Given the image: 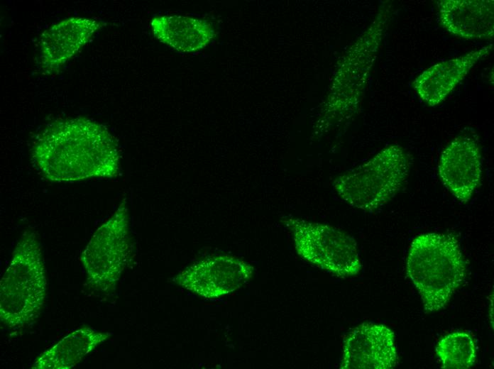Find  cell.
<instances>
[{"mask_svg": "<svg viewBox=\"0 0 494 369\" xmlns=\"http://www.w3.org/2000/svg\"><path fill=\"white\" fill-rule=\"evenodd\" d=\"M103 22L94 18L72 17L49 27L39 41V67L44 75H55L69 61Z\"/></svg>", "mask_w": 494, "mask_h": 369, "instance_id": "10", "label": "cell"}, {"mask_svg": "<svg viewBox=\"0 0 494 369\" xmlns=\"http://www.w3.org/2000/svg\"><path fill=\"white\" fill-rule=\"evenodd\" d=\"M442 27L464 39H491L494 35L493 0L437 1Z\"/></svg>", "mask_w": 494, "mask_h": 369, "instance_id": "12", "label": "cell"}, {"mask_svg": "<svg viewBox=\"0 0 494 369\" xmlns=\"http://www.w3.org/2000/svg\"><path fill=\"white\" fill-rule=\"evenodd\" d=\"M46 271L36 233L26 230L18 241L0 282L1 323L11 329L32 324L43 308Z\"/></svg>", "mask_w": 494, "mask_h": 369, "instance_id": "3", "label": "cell"}, {"mask_svg": "<svg viewBox=\"0 0 494 369\" xmlns=\"http://www.w3.org/2000/svg\"><path fill=\"white\" fill-rule=\"evenodd\" d=\"M129 216L126 199L112 216L94 232L80 255L87 280L93 289L110 292L116 289L132 254Z\"/></svg>", "mask_w": 494, "mask_h": 369, "instance_id": "6", "label": "cell"}, {"mask_svg": "<svg viewBox=\"0 0 494 369\" xmlns=\"http://www.w3.org/2000/svg\"><path fill=\"white\" fill-rule=\"evenodd\" d=\"M282 222L292 233L297 254L304 260L339 278L360 272L362 265L356 242L344 231L291 216Z\"/></svg>", "mask_w": 494, "mask_h": 369, "instance_id": "5", "label": "cell"}, {"mask_svg": "<svg viewBox=\"0 0 494 369\" xmlns=\"http://www.w3.org/2000/svg\"><path fill=\"white\" fill-rule=\"evenodd\" d=\"M150 27L159 41L181 53L202 50L215 35L208 21L180 15L155 16Z\"/></svg>", "mask_w": 494, "mask_h": 369, "instance_id": "13", "label": "cell"}, {"mask_svg": "<svg viewBox=\"0 0 494 369\" xmlns=\"http://www.w3.org/2000/svg\"><path fill=\"white\" fill-rule=\"evenodd\" d=\"M493 44L471 50L464 55L433 65L419 74L412 87L419 98L429 106L442 103L454 88L481 60L488 56Z\"/></svg>", "mask_w": 494, "mask_h": 369, "instance_id": "11", "label": "cell"}, {"mask_svg": "<svg viewBox=\"0 0 494 369\" xmlns=\"http://www.w3.org/2000/svg\"><path fill=\"white\" fill-rule=\"evenodd\" d=\"M397 355L395 334L383 324L364 322L353 329L343 343L341 369H390Z\"/></svg>", "mask_w": 494, "mask_h": 369, "instance_id": "8", "label": "cell"}, {"mask_svg": "<svg viewBox=\"0 0 494 369\" xmlns=\"http://www.w3.org/2000/svg\"><path fill=\"white\" fill-rule=\"evenodd\" d=\"M410 161L405 149L391 145L367 163L336 177L333 186L350 206L373 212L388 202L407 178Z\"/></svg>", "mask_w": 494, "mask_h": 369, "instance_id": "4", "label": "cell"}, {"mask_svg": "<svg viewBox=\"0 0 494 369\" xmlns=\"http://www.w3.org/2000/svg\"><path fill=\"white\" fill-rule=\"evenodd\" d=\"M33 159L43 177L56 182L119 175L120 154L107 128L85 117L57 120L38 134Z\"/></svg>", "mask_w": 494, "mask_h": 369, "instance_id": "1", "label": "cell"}, {"mask_svg": "<svg viewBox=\"0 0 494 369\" xmlns=\"http://www.w3.org/2000/svg\"><path fill=\"white\" fill-rule=\"evenodd\" d=\"M111 334L84 326L71 332L45 351L33 369H70L82 360Z\"/></svg>", "mask_w": 494, "mask_h": 369, "instance_id": "14", "label": "cell"}, {"mask_svg": "<svg viewBox=\"0 0 494 369\" xmlns=\"http://www.w3.org/2000/svg\"><path fill=\"white\" fill-rule=\"evenodd\" d=\"M406 269L426 313L444 309L466 276L459 241L451 233L417 236L410 246Z\"/></svg>", "mask_w": 494, "mask_h": 369, "instance_id": "2", "label": "cell"}, {"mask_svg": "<svg viewBox=\"0 0 494 369\" xmlns=\"http://www.w3.org/2000/svg\"><path fill=\"white\" fill-rule=\"evenodd\" d=\"M435 352L441 368L468 369L476 359L475 343L464 332L455 331L444 336L437 343Z\"/></svg>", "mask_w": 494, "mask_h": 369, "instance_id": "15", "label": "cell"}, {"mask_svg": "<svg viewBox=\"0 0 494 369\" xmlns=\"http://www.w3.org/2000/svg\"><path fill=\"white\" fill-rule=\"evenodd\" d=\"M442 184L461 203L468 202L479 186L482 159L478 143L473 138H455L443 150L438 165Z\"/></svg>", "mask_w": 494, "mask_h": 369, "instance_id": "9", "label": "cell"}, {"mask_svg": "<svg viewBox=\"0 0 494 369\" xmlns=\"http://www.w3.org/2000/svg\"><path fill=\"white\" fill-rule=\"evenodd\" d=\"M255 268L229 255H218L196 262L178 273L172 281L192 293L207 299L231 294L252 277Z\"/></svg>", "mask_w": 494, "mask_h": 369, "instance_id": "7", "label": "cell"}]
</instances>
